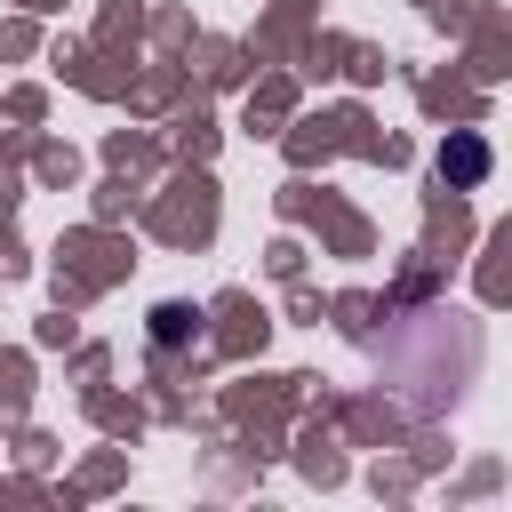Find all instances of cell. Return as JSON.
Returning a JSON list of instances; mask_svg holds the SVG:
<instances>
[{
	"instance_id": "6da1fadb",
	"label": "cell",
	"mask_w": 512,
	"mask_h": 512,
	"mask_svg": "<svg viewBox=\"0 0 512 512\" xmlns=\"http://www.w3.org/2000/svg\"><path fill=\"white\" fill-rule=\"evenodd\" d=\"M440 168H448V176H464V184H472V176H480V168H488V152H480V144H456V152H440Z\"/></svg>"
}]
</instances>
